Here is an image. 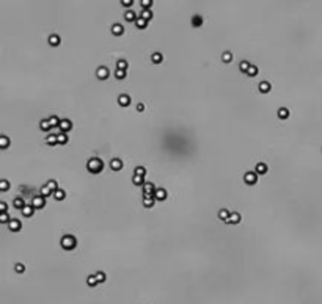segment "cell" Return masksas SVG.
Wrapping results in <instances>:
<instances>
[{"instance_id":"6da1fadb","label":"cell","mask_w":322,"mask_h":304,"mask_svg":"<svg viewBox=\"0 0 322 304\" xmlns=\"http://www.w3.org/2000/svg\"><path fill=\"white\" fill-rule=\"evenodd\" d=\"M87 168H88V171L90 172H93V174H99L102 169H104V162L101 160V159H90L88 160V163H87Z\"/></svg>"},{"instance_id":"7a4b0ae2","label":"cell","mask_w":322,"mask_h":304,"mask_svg":"<svg viewBox=\"0 0 322 304\" xmlns=\"http://www.w3.org/2000/svg\"><path fill=\"white\" fill-rule=\"evenodd\" d=\"M76 246H77L76 237H72V235H65V237L61 238V248H63V249L71 251V249H74Z\"/></svg>"},{"instance_id":"3957f363","label":"cell","mask_w":322,"mask_h":304,"mask_svg":"<svg viewBox=\"0 0 322 304\" xmlns=\"http://www.w3.org/2000/svg\"><path fill=\"white\" fill-rule=\"evenodd\" d=\"M156 187L151 184V182H146L143 185V193H145V198H154V193H156Z\"/></svg>"},{"instance_id":"277c9868","label":"cell","mask_w":322,"mask_h":304,"mask_svg":"<svg viewBox=\"0 0 322 304\" xmlns=\"http://www.w3.org/2000/svg\"><path fill=\"white\" fill-rule=\"evenodd\" d=\"M244 180H245V184H247V185H255V184L258 182L256 172H252V171L245 172V176H244Z\"/></svg>"},{"instance_id":"5b68a950","label":"cell","mask_w":322,"mask_h":304,"mask_svg":"<svg viewBox=\"0 0 322 304\" xmlns=\"http://www.w3.org/2000/svg\"><path fill=\"white\" fill-rule=\"evenodd\" d=\"M109 69L107 67H104V66H101V67H97V71H96V75H97V79H101V80H105L107 77H109Z\"/></svg>"},{"instance_id":"8992f818","label":"cell","mask_w":322,"mask_h":304,"mask_svg":"<svg viewBox=\"0 0 322 304\" xmlns=\"http://www.w3.org/2000/svg\"><path fill=\"white\" fill-rule=\"evenodd\" d=\"M44 204H46V201H44L42 196H35L33 201H32V206H33L35 209H42Z\"/></svg>"},{"instance_id":"52a82bcc","label":"cell","mask_w":322,"mask_h":304,"mask_svg":"<svg viewBox=\"0 0 322 304\" xmlns=\"http://www.w3.org/2000/svg\"><path fill=\"white\" fill-rule=\"evenodd\" d=\"M71 127H72V122L69 119H61V122H60V132L66 133L68 130H71Z\"/></svg>"},{"instance_id":"ba28073f","label":"cell","mask_w":322,"mask_h":304,"mask_svg":"<svg viewBox=\"0 0 322 304\" xmlns=\"http://www.w3.org/2000/svg\"><path fill=\"white\" fill-rule=\"evenodd\" d=\"M118 104H119L121 107H127V105L131 104V97H129L127 94H121V96L118 97Z\"/></svg>"},{"instance_id":"9c48e42d","label":"cell","mask_w":322,"mask_h":304,"mask_svg":"<svg viewBox=\"0 0 322 304\" xmlns=\"http://www.w3.org/2000/svg\"><path fill=\"white\" fill-rule=\"evenodd\" d=\"M154 199H157V201H163V199H167V190H163V188H157V190H156V193H154Z\"/></svg>"},{"instance_id":"30bf717a","label":"cell","mask_w":322,"mask_h":304,"mask_svg":"<svg viewBox=\"0 0 322 304\" xmlns=\"http://www.w3.org/2000/svg\"><path fill=\"white\" fill-rule=\"evenodd\" d=\"M112 33H113L115 36H121L123 33H124V28H123L121 24H115L113 27H112Z\"/></svg>"},{"instance_id":"8fae6325","label":"cell","mask_w":322,"mask_h":304,"mask_svg":"<svg viewBox=\"0 0 322 304\" xmlns=\"http://www.w3.org/2000/svg\"><path fill=\"white\" fill-rule=\"evenodd\" d=\"M110 168H112L113 171H119V169L123 168V163H121V160H119V159H113V160L110 162Z\"/></svg>"},{"instance_id":"7c38bea8","label":"cell","mask_w":322,"mask_h":304,"mask_svg":"<svg viewBox=\"0 0 322 304\" xmlns=\"http://www.w3.org/2000/svg\"><path fill=\"white\" fill-rule=\"evenodd\" d=\"M230 216H231V213L228 212V210H225V209H221L220 212H218V218L221 219V221H230Z\"/></svg>"},{"instance_id":"4fadbf2b","label":"cell","mask_w":322,"mask_h":304,"mask_svg":"<svg viewBox=\"0 0 322 304\" xmlns=\"http://www.w3.org/2000/svg\"><path fill=\"white\" fill-rule=\"evenodd\" d=\"M8 226H10V229H11L13 232L20 231V221H19V219H11V223H10Z\"/></svg>"},{"instance_id":"5bb4252c","label":"cell","mask_w":322,"mask_h":304,"mask_svg":"<svg viewBox=\"0 0 322 304\" xmlns=\"http://www.w3.org/2000/svg\"><path fill=\"white\" fill-rule=\"evenodd\" d=\"M39 127H41V130H44V132L51 130V129H52L51 121H49V119H42V121H41V124H39Z\"/></svg>"},{"instance_id":"9a60e30c","label":"cell","mask_w":322,"mask_h":304,"mask_svg":"<svg viewBox=\"0 0 322 304\" xmlns=\"http://www.w3.org/2000/svg\"><path fill=\"white\" fill-rule=\"evenodd\" d=\"M33 212H35V207L33 206H25V207L22 209V215L24 216H32Z\"/></svg>"},{"instance_id":"2e32d148","label":"cell","mask_w":322,"mask_h":304,"mask_svg":"<svg viewBox=\"0 0 322 304\" xmlns=\"http://www.w3.org/2000/svg\"><path fill=\"white\" fill-rule=\"evenodd\" d=\"M132 182H134V185H145V184H146V182L143 180V176H137V174H134Z\"/></svg>"},{"instance_id":"e0dca14e","label":"cell","mask_w":322,"mask_h":304,"mask_svg":"<svg viewBox=\"0 0 322 304\" xmlns=\"http://www.w3.org/2000/svg\"><path fill=\"white\" fill-rule=\"evenodd\" d=\"M13 204H14V207H16V209H20V210H22L24 207H25V202H24V199H22V198H16Z\"/></svg>"},{"instance_id":"ac0fdd59","label":"cell","mask_w":322,"mask_h":304,"mask_svg":"<svg viewBox=\"0 0 322 304\" xmlns=\"http://www.w3.org/2000/svg\"><path fill=\"white\" fill-rule=\"evenodd\" d=\"M46 187L51 190L52 193H55L57 190H58V185H57V180H49L47 184H46Z\"/></svg>"},{"instance_id":"d6986e66","label":"cell","mask_w":322,"mask_h":304,"mask_svg":"<svg viewBox=\"0 0 322 304\" xmlns=\"http://www.w3.org/2000/svg\"><path fill=\"white\" fill-rule=\"evenodd\" d=\"M267 172V165L266 163H258L256 165V174H266Z\"/></svg>"},{"instance_id":"ffe728a7","label":"cell","mask_w":322,"mask_h":304,"mask_svg":"<svg viewBox=\"0 0 322 304\" xmlns=\"http://www.w3.org/2000/svg\"><path fill=\"white\" fill-rule=\"evenodd\" d=\"M140 17L145 19V20H150V19H153V11L151 10H143V13L140 14Z\"/></svg>"},{"instance_id":"44dd1931","label":"cell","mask_w":322,"mask_h":304,"mask_svg":"<svg viewBox=\"0 0 322 304\" xmlns=\"http://www.w3.org/2000/svg\"><path fill=\"white\" fill-rule=\"evenodd\" d=\"M49 44L51 46H58L60 44V36H57V35H52V36H49Z\"/></svg>"},{"instance_id":"7402d4cb","label":"cell","mask_w":322,"mask_h":304,"mask_svg":"<svg viewBox=\"0 0 322 304\" xmlns=\"http://www.w3.org/2000/svg\"><path fill=\"white\" fill-rule=\"evenodd\" d=\"M259 91L261 93H269L270 91V83L269 82H261L259 83Z\"/></svg>"},{"instance_id":"603a6c76","label":"cell","mask_w":322,"mask_h":304,"mask_svg":"<svg viewBox=\"0 0 322 304\" xmlns=\"http://www.w3.org/2000/svg\"><path fill=\"white\" fill-rule=\"evenodd\" d=\"M228 223H231V224H239V223H240V215H239V213H231Z\"/></svg>"},{"instance_id":"cb8c5ba5","label":"cell","mask_w":322,"mask_h":304,"mask_svg":"<svg viewBox=\"0 0 322 304\" xmlns=\"http://www.w3.org/2000/svg\"><path fill=\"white\" fill-rule=\"evenodd\" d=\"M143 206H145L146 209H151V207L154 206V198H145V199H143Z\"/></svg>"},{"instance_id":"d4e9b609","label":"cell","mask_w":322,"mask_h":304,"mask_svg":"<svg viewBox=\"0 0 322 304\" xmlns=\"http://www.w3.org/2000/svg\"><path fill=\"white\" fill-rule=\"evenodd\" d=\"M203 24V19H201V16H193V19H192V25L193 27H200V25Z\"/></svg>"},{"instance_id":"484cf974","label":"cell","mask_w":322,"mask_h":304,"mask_svg":"<svg viewBox=\"0 0 322 304\" xmlns=\"http://www.w3.org/2000/svg\"><path fill=\"white\" fill-rule=\"evenodd\" d=\"M124 17H126V20H127V22H137V16H135V13H134V11H127Z\"/></svg>"},{"instance_id":"4316f807","label":"cell","mask_w":322,"mask_h":304,"mask_svg":"<svg viewBox=\"0 0 322 304\" xmlns=\"http://www.w3.org/2000/svg\"><path fill=\"white\" fill-rule=\"evenodd\" d=\"M278 118H280V119L289 118V110H288V108H280V110H278Z\"/></svg>"},{"instance_id":"83f0119b","label":"cell","mask_w":322,"mask_h":304,"mask_svg":"<svg viewBox=\"0 0 322 304\" xmlns=\"http://www.w3.org/2000/svg\"><path fill=\"white\" fill-rule=\"evenodd\" d=\"M57 140H58V144H66V143H68V137H66V133H63V132H60V133L57 135Z\"/></svg>"},{"instance_id":"f1b7e54d","label":"cell","mask_w":322,"mask_h":304,"mask_svg":"<svg viewBox=\"0 0 322 304\" xmlns=\"http://www.w3.org/2000/svg\"><path fill=\"white\" fill-rule=\"evenodd\" d=\"M87 284H88L90 287H94V285H97L99 282H97V279H96V276H88V279H87Z\"/></svg>"},{"instance_id":"f546056e","label":"cell","mask_w":322,"mask_h":304,"mask_svg":"<svg viewBox=\"0 0 322 304\" xmlns=\"http://www.w3.org/2000/svg\"><path fill=\"white\" fill-rule=\"evenodd\" d=\"M65 196H66V193H65L63 190H57V191L54 193V198H55L57 201H61V199H65Z\"/></svg>"},{"instance_id":"4dcf8cb0","label":"cell","mask_w":322,"mask_h":304,"mask_svg":"<svg viewBox=\"0 0 322 304\" xmlns=\"http://www.w3.org/2000/svg\"><path fill=\"white\" fill-rule=\"evenodd\" d=\"M115 77H116V79H119V80L126 79V71H123V69H116V72H115Z\"/></svg>"},{"instance_id":"1f68e13d","label":"cell","mask_w":322,"mask_h":304,"mask_svg":"<svg viewBox=\"0 0 322 304\" xmlns=\"http://www.w3.org/2000/svg\"><path fill=\"white\" fill-rule=\"evenodd\" d=\"M127 66H129V64H127L126 60H119L118 64H116V67H118V69H123V71H127Z\"/></svg>"},{"instance_id":"d6a6232c","label":"cell","mask_w":322,"mask_h":304,"mask_svg":"<svg viewBox=\"0 0 322 304\" xmlns=\"http://www.w3.org/2000/svg\"><path fill=\"white\" fill-rule=\"evenodd\" d=\"M239 67H240V71H242V72H248V69L252 67V64H250L248 61H242Z\"/></svg>"},{"instance_id":"836d02e7","label":"cell","mask_w":322,"mask_h":304,"mask_svg":"<svg viewBox=\"0 0 322 304\" xmlns=\"http://www.w3.org/2000/svg\"><path fill=\"white\" fill-rule=\"evenodd\" d=\"M135 25H137V27H138V28H145V27H146V25H148V20H145V19H141V17H138V19H137V22H135Z\"/></svg>"},{"instance_id":"e575fe53","label":"cell","mask_w":322,"mask_h":304,"mask_svg":"<svg viewBox=\"0 0 322 304\" xmlns=\"http://www.w3.org/2000/svg\"><path fill=\"white\" fill-rule=\"evenodd\" d=\"M47 144H51V146H54V144H58L57 135H49V137H47Z\"/></svg>"},{"instance_id":"d590c367","label":"cell","mask_w":322,"mask_h":304,"mask_svg":"<svg viewBox=\"0 0 322 304\" xmlns=\"http://www.w3.org/2000/svg\"><path fill=\"white\" fill-rule=\"evenodd\" d=\"M162 60H163V55H162V54H159V52L153 54V61H154L156 64H159V63H160Z\"/></svg>"},{"instance_id":"8d00e7d4","label":"cell","mask_w":322,"mask_h":304,"mask_svg":"<svg viewBox=\"0 0 322 304\" xmlns=\"http://www.w3.org/2000/svg\"><path fill=\"white\" fill-rule=\"evenodd\" d=\"M51 194H54V193H52L51 190H49L46 185L41 188V194H39V196H42V198H47V196H51Z\"/></svg>"},{"instance_id":"74e56055","label":"cell","mask_w":322,"mask_h":304,"mask_svg":"<svg viewBox=\"0 0 322 304\" xmlns=\"http://www.w3.org/2000/svg\"><path fill=\"white\" fill-rule=\"evenodd\" d=\"M94 276H96L97 282H105V273H102V271H97Z\"/></svg>"},{"instance_id":"f35d334b","label":"cell","mask_w":322,"mask_h":304,"mask_svg":"<svg viewBox=\"0 0 322 304\" xmlns=\"http://www.w3.org/2000/svg\"><path fill=\"white\" fill-rule=\"evenodd\" d=\"M49 121H51V125H52V127H57V125L60 127V122H61V121H60L57 116H52V118H49Z\"/></svg>"},{"instance_id":"ab89813d","label":"cell","mask_w":322,"mask_h":304,"mask_svg":"<svg viewBox=\"0 0 322 304\" xmlns=\"http://www.w3.org/2000/svg\"><path fill=\"white\" fill-rule=\"evenodd\" d=\"M8 144H10V140L7 138V137H0V147H8Z\"/></svg>"},{"instance_id":"60d3db41","label":"cell","mask_w":322,"mask_h":304,"mask_svg":"<svg viewBox=\"0 0 322 304\" xmlns=\"http://www.w3.org/2000/svg\"><path fill=\"white\" fill-rule=\"evenodd\" d=\"M221 60H223L225 63H230V61L233 60V55H231L230 52H225L223 55H221Z\"/></svg>"},{"instance_id":"b9f144b4","label":"cell","mask_w":322,"mask_h":304,"mask_svg":"<svg viewBox=\"0 0 322 304\" xmlns=\"http://www.w3.org/2000/svg\"><path fill=\"white\" fill-rule=\"evenodd\" d=\"M140 3H141V7H143L145 10H150V8H151V5H153L151 0H141Z\"/></svg>"},{"instance_id":"7bdbcfd3","label":"cell","mask_w":322,"mask_h":304,"mask_svg":"<svg viewBox=\"0 0 322 304\" xmlns=\"http://www.w3.org/2000/svg\"><path fill=\"white\" fill-rule=\"evenodd\" d=\"M8 188H10L8 180H0V190H2V191H7Z\"/></svg>"},{"instance_id":"ee69618b","label":"cell","mask_w":322,"mask_h":304,"mask_svg":"<svg viewBox=\"0 0 322 304\" xmlns=\"http://www.w3.org/2000/svg\"><path fill=\"white\" fill-rule=\"evenodd\" d=\"M0 221L2 223H11V219H10V216H8V213H0Z\"/></svg>"},{"instance_id":"f6af8a7d","label":"cell","mask_w":322,"mask_h":304,"mask_svg":"<svg viewBox=\"0 0 322 304\" xmlns=\"http://www.w3.org/2000/svg\"><path fill=\"white\" fill-rule=\"evenodd\" d=\"M247 74H248L250 77H255V75L258 74V67H256V66H252V67L248 69V72H247Z\"/></svg>"},{"instance_id":"bcb514c9","label":"cell","mask_w":322,"mask_h":304,"mask_svg":"<svg viewBox=\"0 0 322 304\" xmlns=\"http://www.w3.org/2000/svg\"><path fill=\"white\" fill-rule=\"evenodd\" d=\"M14 270H16L17 273H24V271H25V267H24L22 263H16V265H14Z\"/></svg>"},{"instance_id":"7dc6e473","label":"cell","mask_w":322,"mask_h":304,"mask_svg":"<svg viewBox=\"0 0 322 304\" xmlns=\"http://www.w3.org/2000/svg\"><path fill=\"white\" fill-rule=\"evenodd\" d=\"M145 172H146V169H145L143 166H138V168H135V174H137V176H145Z\"/></svg>"},{"instance_id":"c3c4849f","label":"cell","mask_w":322,"mask_h":304,"mask_svg":"<svg viewBox=\"0 0 322 304\" xmlns=\"http://www.w3.org/2000/svg\"><path fill=\"white\" fill-rule=\"evenodd\" d=\"M7 207L8 206L5 204V202H0V210H2V213H7Z\"/></svg>"},{"instance_id":"681fc988","label":"cell","mask_w":322,"mask_h":304,"mask_svg":"<svg viewBox=\"0 0 322 304\" xmlns=\"http://www.w3.org/2000/svg\"><path fill=\"white\" fill-rule=\"evenodd\" d=\"M121 3H123V5H124V7H131V5H132L134 2H132V0H123V2H121Z\"/></svg>"},{"instance_id":"f907efd6","label":"cell","mask_w":322,"mask_h":304,"mask_svg":"<svg viewBox=\"0 0 322 304\" xmlns=\"http://www.w3.org/2000/svg\"><path fill=\"white\" fill-rule=\"evenodd\" d=\"M143 110H145V105L143 104H138L137 105V111H143Z\"/></svg>"}]
</instances>
